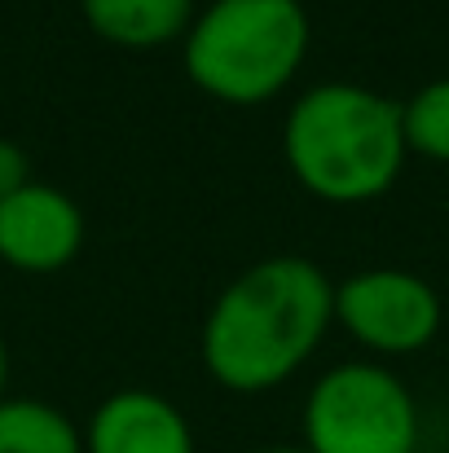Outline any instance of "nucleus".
I'll return each instance as SVG.
<instances>
[{"label":"nucleus","instance_id":"f257e3e1","mask_svg":"<svg viewBox=\"0 0 449 453\" xmlns=\"http://www.w3.org/2000/svg\"><path fill=\"white\" fill-rule=\"evenodd\" d=\"M330 326L335 282L304 256H269L221 287L198 330V357L216 388L260 396L296 379Z\"/></svg>","mask_w":449,"mask_h":453},{"label":"nucleus","instance_id":"f03ea898","mask_svg":"<svg viewBox=\"0 0 449 453\" xmlns=\"http://www.w3.org/2000/svg\"><path fill=\"white\" fill-rule=\"evenodd\" d=\"M406 154L401 102L352 80L304 88L283 119V158L296 185L330 207L383 198L397 185Z\"/></svg>","mask_w":449,"mask_h":453},{"label":"nucleus","instance_id":"7ed1b4c3","mask_svg":"<svg viewBox=\"0 0 449 453\" xmlns=\"http://www.w3.org/2000/svg\"><path fill=\"white\" fill-rule=\"evenodd\" d=\"M313 44L299 0H207L185 40V80L225 106H265L291 88Z\"/></svg>","mask_w":449,"mask_h":453},{"label":"nucleus","instance_id":"20e7f679","mask_svg":"<svg viewBox=\"0 0 449 453\" xmlns=\"http://www.w3.org/2000/svg\"><path fill=\"white\" fill-rule=\"evenodd\" d=\"M308 453H419V405L401 374L379 361H339L304 396Z\"/></svg>","mask_w":449,"mask_h":453},{"label":"nucleus","instance_id":"39448f33","mask_svg":"<svg viewBox=\"0 0 449 453\" xmlns=\"http://www.w3.org/2000/svg\"><path fill=\"white\" fill-rule=\"evenodd\" d=\"M441 296L410 269H357L335 282V326L375 357H414L441 334Z\"/></svg>","mask_w":449,"mask_h":453},{"label":"nucleus","instance_id":"423d86ee","mask_svg":"<svg viewBox=\"0 0 449 453\" xmlns=\"http://www.w3.org/2000/svg\"><path fill=\"white\" fill-rule=\"evenodd\" d=\"M84 247V211L58 185L31 180L0 203V260L18 273H58Z\"/></svg>","mask_w":449,"mask_h":453},{"label":"nucleus","instance_id":"0eeeda50","mask_svg":"<svg viewBox=\"0 0 449 453\" xmlns=\"http://www.w3.org/2000/svg\"><path fill=\"white\" fill-rule=\"evenodd\" d=\"M84 453H194V427L167 396L124 388L93 410Z\"/></svg>","mask_w":449,"mask_h":453},{"label":"nucleus","instance_id":"6e6552de","mask_svg":"<svg viewBox=\"0 0 449 453\" xmlns=\"http://www.w3.org/2000/svg\"><path fill=\"white\" fill-rule=\"evenodd\" d=\"M80 13L97 40L128 53H154L185 40L198 0H80Z\"/></svg>","mask_w":449,"mask_h":453},{"label":"nucleus","instance_id":"1a4fd4ad","mask_svg":"<svg viewBox=\"0 0 449 453\" xmlns=\"http://www.w3.org/2000/svg\"><path fill=\"white\" fill-rule=\"evenodd\" d=\"M0 453H84V432L49 401H0Z\"/></svg>","mask_w":449,"mask_h":453},{"label":"nucleus","instance_id":"9d476101","mask_svg":"<svg viewBox=\"0 0 449 453\" xmlns=\"http://www.w3.org/2000/svg\"><path fill=\"white\" fill-rule=\"evenodd\" d=\"M406 150L432 163H449V75L428 80L410 102H401Z\"/></svg>","mask_w":449,"mask_h":453},{"label":"nucleus","instance_id":"9b49d317","mask_svg":"<svg viewBox=\"0 0 449 453\" xmlns=\"http://www.w3.org/2000/svg\"><path fill=\"white\" fill-rule=\"evenodd\" d=\"M22 185H31V163H27V154H22L18 142L0 137V203L13 198Z\"/></svg>","mask_w":449,"mask_h":453},{"label":"nucleus","instance_id":"f8f14e48","mask_svg":"<svg viewBox=\"0 0 449 453\" xmlns=\"http://www.w3.org/2000/svg\"><path fill=\"white\" fill-rule=\"evenodd\" d=\"M4 379H9V352H4V339H0V401H4Z\"/></svg>","mask_w":449,"mask_h":453},{"label":"nucleus","instance_id":"ddd939ff","mask_svg":"<svg viewBox=\"0 0 449 453\" xmlns=\"http://www.w3.org/2000/svg\"><path fill=\"white\" fill-rule=\"evenodd\" d=\"M260 453H308L304 445H278V449H260Z\"/></svg>","mask_w":449,"mask_h":453}]
</instances>
